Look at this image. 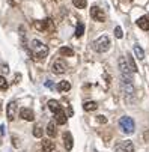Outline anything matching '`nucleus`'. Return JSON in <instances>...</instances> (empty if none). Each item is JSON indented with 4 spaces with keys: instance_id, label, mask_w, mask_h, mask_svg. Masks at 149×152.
I'll list each match as a JSON object with an SVG mask.
<instances>
[{
    "instance_id": "nucleus-18",
    "label": "nucleus",
    "mask_w": 149,
    "mask_h": 152,
    "mask_svg": "<svg viewBox=\"0 0 149 152\" xmlns=\"http://www.w3.org/2000/svg\"><path fill=\"white\" fill-rule=\"evenodd\" d=\"M48 108L53 112V113H56V112H59L60 110V104H59V101H56V99H50L48 101Z\"/></svg>"
},
{
    "instance_id": "nucleus-6",
    "label": "nucleus",
    "mask_w": 149,
    "mask_h": 152,
    "mask_svg": "<svg viewBox=\"0 0 149 152\" xmlns=\"http://www.w3.org/2000/svg\"><path fill=\"white\" fill-rule=\"evenodd\" d=\"M91 17L95 20V21H99V23H104L105 21V14L101 8L98 6H92L91 8Z\"/></svg>"
},
{
    "instance_id": "nucleus-16",
    "label": "nucleus",
    "mask_w": 149,
    "mask_h": 152,
    "mask_svg": "<svg viewBox=\"0 0 149 152\" xmlns=\"http://www.w3.org/2000/svg\"><path fill=\"white\" fill-rule=\"evenodd\" d=\"M83 108H84V112H95L98 108V104L95 101H86L83 104Z\"/></svg>"
},
{
    "instance_id": "nucleus-13",
    "label": "nucleus",
    "mask_w": 149,
    "mask_h": 152,
    "mask_svg": "<svg viewBox=\"0 0 149 152\" xmlns=\"http://www.w3.org/2000/svg\"><path fill=\"white\" fill-rule=\"evenodd\" d=\"M41 145H42V151H44V152H53L54 148H56L54 142H51L48 139H44V140L41 142Z\"/></svg>"
},
{
    "instance_id": "nucleus-14",
    "label": "nucleus",
    "mask_w": 149,
    "mask_h": 152,
    "mask_svg": "<svg viewBox=\"0 0 149 152\" xmlns=\"http://www.w3.org/2000/svg\"><path fill=\"white\" fill-rule=\"evenodd\" d=\"M137 26L142 30H149V17H140L137 20Z\"/></svg>"
},
{
    "instance_id": "nucleus-34",
    "label": "nucleus",
    "mask_w": 149,
    "mask_h": 152,
    "mask_svg": "<svg viewBox=\"0 0 149 152\" xmlns=\"http://www.w3.org/2000/svg\"><path fill=\"white\" fill-rule=\"evenodd\" d=\"M68 116H72V108H71V107L68 108Z\"/></svg>"
},
{
    "instance_id": "nucleus-27",
    "label": "nucleus",
    "mask_w": 149,
    "mask_h": 152,
    "mask_svg": "<svg viewBox=\"0 0 149 152\" xmlns=\"http://www.w3.org/2000/svg\"><path fill=\"white\" fill-rule=\"evenodd\" d=\"M96 121H98L99 124H107V118H105V116H102V115L96 116Z\"/></svg>"
},
{
    "instance_id": "nucleus-28",
    "label": "nucleus",
    "mask_w": 149,
    "mask_h": 152,
    "mask_svg": "<svg viewBox=\"0 0 149 152\" xmlns=\"http://www.w3.org/2000/svg\"><path fill=\"white\" fill-rule=\"evenodd\" d=\"M2 71H3V74H8V72H9V66H8L6 63L2 65Z\"/></svg>"
},
{
    "instance_id": "nucleus-33",
    "label": "nucleus",
    "mask_w": 149,
    "mask_h": 152,
    "mask_svg": "<svg viewBox=\"0 0 149 152\" xmlns=\"http://www.w3.org/2000/svg\"><path fill=\"white\" fill-rule=\"evenodd\" d=\"M0 133H2V134H5V125H3V124L0 125Z\"/></svg>"
},
{
    "instance_id": "nucleus-1",
    "label": "nucleus",
    "mask_w": 149,
    "mask_h": 152,
    "mask_svg": "<svg viewBox=\"0 0 149 152\" xmlns=\"http://www.w3.org/2000/svg\"><path fill=\"white\" fill-rule=\"evenodd\" d=\"M30 50H32V56L35 59H44L48 56V47L41 42L39 39H33L30 42Z\"/></svg>"
},
{
    "instance_id": "nucleus-31",
    "label": "nucleus",
    "mask_w": 149,
    "mask_h": 152,
    "mask_svg": "<svg viewBox=\"0 0 149 152\" xmlns=\"http://www.w3.org/2000/svg\"><path fill=\"white\" fill-rule=\"evenodd\" d=\"M45 86H47V88H50V89H51V88H53V83H51V81L48 80V81H45Z\"/></svg>"
},
{
    "instance_id": "nucleus-7",
    "label": "nucleus",
    "mask_w": 149,
    "mask_h": 152,
    "mask_svg": "<svg viewBox=\"0 0 149 152\" xmlns=\"http://www.w3.org/2000/svg\"><path fill=\"white\" fill-rule=\"evenodd\" d=\"M20 118L23 119V121H29V122H32L33 119H35V113H33V110L32 108H21L20 110Z\"/></svg>"
},
{
    "instance_id": "nucleus-3",
    "label": "nucleus",
    "mask_w": 149,
    "mask_h": 152,
    "mask_svg": "<svg viewBox=\"0 0 149 152\" xmlns=\"http://www.w3.org/2000/svg\"><path fill=\"white\" fill-rule=\"evenodd\" d=\"M119 126H121V129H122L125 134H133V133H134V129H136V124H134L133 118H130V116H123V118H121V121H119Z\"/></svg>"
},
{
    "instance_id": "nucleus-21",
    "label": "nucleus",
    "mask_w": 149,
    "mask_h": 152,
    "mask_svg": "<svg viewBox=\"0 0 149 152\" xmlns=\"http://www.w3.org/2000/svg\"><path fill=\"white\" fill-rule=\"evenodd\" d=\"M134 54H136V57H137V59H140V60H143V59H145V51H143V48H142L139 44H136V45H134Z\"/></svg>"
},
{
    "instance_id": "nucleus-9",
    "label": "nucleus",
    "mask_w": 149,
    "mask_h": 152,
    "mask_svg": "<svg viewBox=\"0 0 149 152\" xmlns=\"http://www.w3.org/2000/svg\"><path fill=\"white\" fill-rule=\"evenodd\" d=\"M62 137H63V145H65V149H66V151H71V149H72V146H74L72 134H71L69 131H65Z\"/></svg>"
},
{
    "instance_id": "nucleus-30",
    "label": "nucleus",
    "mask_w": 149,
    "mask_h": 152,
    "mask_svg": "<svg viewBox=\"0 0 149 152\" xmlns=\"http://www.w3.org/2000/svg\"><path fill=\"white\" fill-rule=\"evenodd\" d=\"M143 137H145V140H146V142H149V129L145 133V136H143Z\"/></svg>"
},
{
    "instance_id": "nucleus-19",
    "label": "nucleus",
    "mask_w": 149,
    "mask_h": 152,
    "mask_svg": "<svg viewBox=\"0 0 149 152\" xmlns=\"http://www.w3.org/2000/svg\"><path fill=\"white\" fill-rule=\"evenodd\" d=\"M126 62H128V66H130L131 72H137V65H136V62H134L133 56H130V54H126Z\"/></svg>"
},
{
    "instance_id": "nucleus-32",
    "label": "nucleus",
    "mask_w": 149,
    "mask_h": 152,
    "mask_svg": "<svg viewBox=\"0 0 149 152\" xmlns=\"http://www.w3.org/2000/svg\"><path fill=\"white\" fill-rule=\"evenodd\" d=\"M20 78H21V75H20V74H17V75H15V81H14V83H20Z\"/></svg>"
},
{
    "instance_id": "nucleus-17",
    "label": "nucleus",
    "mask_w": 149,
    "mask_h": 152,
    "mask_svg": "<svg viewBox=\"0 0 149 152\" xmlns=\"http://www.w3.org/2000/svg\"><path fill=\"white\" fill-rule=\"evenodd\" d=\"M69 89H71V83L66 81V80H63V81H60L57 84V91L59 92H68Z\"/></svg>"
},
{
    "instance_id": "nucleus-11",
    "label": "nucleus",
    "mask_w": 149,
    "mask_h": 152,
    "mask_svg": "<svg viewBox=\"0 0 149 152\" xmlns=\"http://www.w3.org/2000/svg\"><path fill=\"white\" fill-rule=\"evenodd\" d=\"M66 115H65V112H63L62 110V108H60V110L59 112H56L54 113V121H56V124L57 125H63V124H66Z\"/></svg>"
},
{
    "instance_id": "nucleus-15",
    "label": "nucleus",
    "mask_w": 149,
    "mask_h": 152,
    "mask_svg": "<svg viewBox=\"0 0 149 152\" xmlns=\"http://www.w3.org/2000/svg\"><path fill=\"white\" fill-rule=\"evenodd\" d=\"M45 133L48 134V137H56L57 129H56V124L54 122H48V125L45 128Z\"/></svg>"
},
{
    "instance_id": "nucleus-10",
    "label": "nucleus",
    "mask_w": 149,
    "mask_h": 152,
    "mask_svg": "<svg viewBox=\"0 0 149 152\" xmlns=\"http://www.w3.org/2000/svg\"><path fill=\"white\" fill-rule=\"evenodd\" d=\"M122 91L125 95H134V86H133V81H126V80H122Z\"/></svg>"
},
{
    "instance_id": "nucleus-4",
    "label": "nucleus",
    "mask_w": 149,
    "mask_h": 152,
    "mask_svg": "<svg viewBox=\"0 0 149 152\" xmlns=\"http://www.w3.org/2000/svg\"><path fill=\"white\" fill-rule=\"evenodd\" d=\"M119 69H121V74H122V80H126V81H133V77H131V69L126 63L125 57H119Z\"/></svg>"
},
{
    "instance_id": "nucleus-5",
    "label": "nucleus",
    "mask_w": 149,
    "mask_h": 152,
    "mask_svg": "<svg viewBox=\"0 0 149 152\" xmlns=\"http://www.w3.org/2000/svg\"><path fill=\"white\" fill-rule=\"evenodd\" d=\"M51 71L54 74H63V72H66V63L63 62L62 59H56L51 65Z\"/></svg>"
},
{
    "instance_id": "nucleus-8",
    "label": "nucleus",
    "mask_w": 149,
    "mask_h": 152,
    "mask_svg": "<svg viewBox=\"0 0 149 152\" xmlns=\"http://www.w3.org/2000/svg\"><path fill=\"white\" fill-rule=\"evenodd\" d=\"M15 115H17V102L15 101H11L6 107V116H8V121H14L15 119Z\"/></svg>"
},
{
    "instance_id": "nucleus-25",
    "label": "nucleus",
    "mask_w": 149,
    "mask_h": 152,
    "mask_svg": "<svg viewBox=\"0 0 149 152\" xmlns=\"http://www.w3.org/2000/svg\"><path fill=\"white\" fill-rule=\"evenodd\" d=\"M8 81H6V78L3 77V75H0V89H2V91H6L8 89Z\"/></svg>"
},
{
    "instance_id": "nucleus-29",
    "label": "nucleus",
    "mask_w": 149,
    "mask_h": 152,
    "mask_svg": "<svg viewBox=\"0 0 149 152\" xmlns=\"http://www.w3.org/2000/svg\"><path fill=\"white\" fill-rule=\"evenodd\" d=\"M12 140H14V146H15V148H20V143H18V137H15V136H14V137H12Z\"/></svg>"
},
{
    "instance_id": "nucleus-23",
    "label": "nucleus",
    "mask_w": 149,
    "mask_h": 152,
    "mask_svg": "<svg viewBox=\"0 0 149 152\" xmlns=\"http://www.w3.org/2000/svg\"><path fill=\"white\" fill-rule=\"evenodd\" d=\"M72 5L75 8H78V9H84L86 5H88V2H86V0H72Z\"/></svg>"
},
{
    "instance_id": "nucleus-20",
    "label": "nucleus",
    "mask_w": 149,
    "mask_h": 152,
    "mask_svg": "<svg viewBox=\"0 0 149 152\" xmlns=\"http://www.w3.org/2000/svg\"><path fill=\"white\" fill-rule=\"evenodd\" d=\"M60 54L62 56H65V57H72L74 56V50L69 48V47H60Z\"/></svg>"
},
{
    "instance_id": "nucleus-2",
    "label": "nucleus",
    "mask_w": 149,
    "mask_h": 152,
    "mask_svg": "<svg viewBox=\"0 0 149 152\" xmlns=\"http://www.w3.org/2000/svg\"><path fill=\"white\" fill-rule=\"evenodd\" d=\"M110 48V38L107 35H102L93 41V50L98 53H105Z\"/></svg>"
},
{
    "instance_id": "nucleus-22",
    "label": "nucleus",
    "mask_w": 149,
    "mask_h": 152,
    "mask_svg": "<svg viewBox=\"0 0 149 152\" xmlns=\"http://www.w3.org/2000/svg\"><path fill=\"white\" fill-rule=\"evenodd\" d=\"M42 134H44V131H42V126H41L39 124H36V125L33 126V136L38 137V139H41Z\"/></svg>"
},
{
    "instance_id": "nucleus-26",
    "label": "nucleus",
    "mask_w": 149,
    "mask_h": 152,
    "mask_svg": "<svg viewBox=\"0 0 149 152\" xmlns=\"http://www.w3.org/2000/svg\"><path fill=\"white\" fill-rule=\"evenodd\" d=\"M115 36H116L118 39H121V38L123 36V32H122V27H121V26H116V27H115Z\"/></svg>"
},
{
    "instance_id": "nucleus-24",
    "label": "nucleus",
    "mask_w": 149,
    "mask_h": 152,
    "mask_svg": "<svg viewBox=\"0 0 149 152\" xmlns=\"http://www.w3.org/2000/svg\"><path fill=\"white\" fill-rule=\"evenodd\" d=\"M83 33H84V24H83V23H78V24H77V29H75V36L80 38Z\"/></svg>"
},
{
    "instance_id": "nucleus-12",
    "label": "nucleus",
    "mask_w": 149,
    "mask_h": 152,
    "mask_svg": "<svg viewBox=\"0 0 149 152\" xmlns=\"http://www.w3.org/2000/svg\"><path fill=\"white\" fill-rule=\"evenodd\" d=\"M118 149H121L122 152H134V145H133V142H130V140H125V142H122V143L118 146Z\"/></svg>"
}]
</instances>
